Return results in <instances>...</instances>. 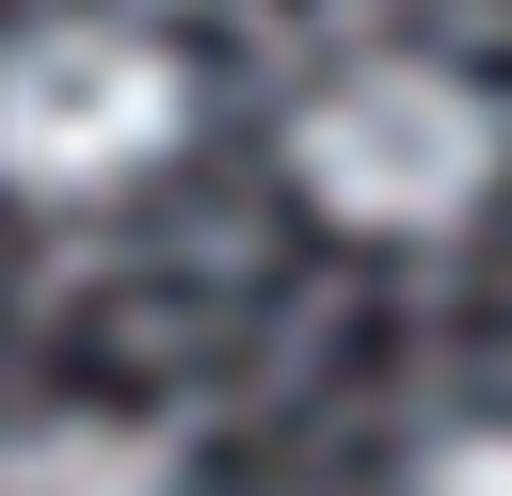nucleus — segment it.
I'll return each mask as SVG.
<instances>
[{
    "mask_svg": "<svg viewBox=\"0 0 512 496\" xmlns=\"http://www.w3.org/2000/svg\"><path fill=\"white\" fill-rule=\"evenodd\" d=\"M288 176L352 224V240H448L480 192H496V112L464 64H336L304 112H288Z\"/></svg>",
    "mask_w": 512,
    "mask_h": 496,
    "instance_id": "1",
    "label": "nucleus"
},
{
    "mask_svg": "<svg viewBox=\"0 0 512 496\" xmlns=\"http://www.w3.org/2000/svg\"><path fill=\"white\" fill-rule=\"evenodd\" d=\"M192 128V64L128 16H32L0 48V176L16 192H128L144 160H176Z\"/></svg>",
    "mask_w": 512,
    "mask_h": 496,
    "instance_id": "2",
    "label": "nucleus"
},
{
    "mask_svg": "<svg viewBox=\"0 0 512 496\" xmlns=\"http://www.w3.org/2000/svg\"><path fill=\"white\" fill-rule=\"evenodd\" d=\"M0 496H176V432L160 416H32V432H0Z\"/></svg>",
    "mask_w": 512,
    "mask_h": 496,
    "instance_id": "3",
    "label": "nucleus"
},
{
    "mask_svg": "<svg viewBox=\"0 0 512 496\" xmlns=\"http://www.w3.org/2000/svg\"><path fill=\"white\" fill-rule=\"evenodd\" d=\"M416 496H512V432H448L416 464Z\"/></svg>",
    "mask_w": 512,
    "mask_h": 496,
    "instance_id": "4",
    "label": "nucleus"
}]
</instances>
